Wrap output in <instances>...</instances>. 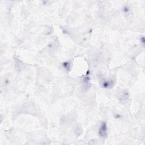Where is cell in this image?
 Instances as JSON below:
<instances>
[{
    "label": "cell",
    "mask_w": 145,
    "mask_h": 145,
    "mask_svg": "<svg viewBox=\"0 0 145 145\" xmlns=\"http://www.w3.org/2000/svg\"><path fill=\"white\" fill-rule=\"evenodd\" d=\"M99 134L102 138H105L107 135V126L105 122H103L99 130Z\"/></svg>",
    "instance_id": "obj_1"
}]
</instances>
